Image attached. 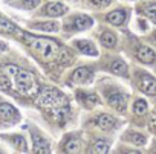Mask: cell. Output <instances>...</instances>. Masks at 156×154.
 I'll return each mask as SVG.
<instances>
[{"mask_svg": "<svg viewBox=\"0 0 156 154\" xmlns=\"http://www.w3.org/2000/svg\"><path fill=\"white\" fill-rule=\"evenodd\" d=\"M37 104L40 108H43L52 119H55L60 124H64L70 113V104L64 93L54 87H46L41 92H38Z\"/></svg>", "mask_w": 156, "mask_h": 154, "instance_id": "obj_1", "label": "cell"}, {"mask_svg": "<svg viewBox=\"0 0 156 154\" xmlns=\"http://www.w3.org/2000/svg\"><path fill=\"white\" fill-rule=\"evenodd\" d=\"M5 72L12 80L19 93H22L25 96H37L38 95V92H40L38 83H37V78L31 72H28L25 69H19L17 66H6Z\"/></svg>", "mask_w": 156, "mask_h": 154, "instance_id": "obj_2", "label": "cell"}, {"mask_svg": "<svg viewBox=\"0 0 156 154\" xmlns=\"http://www.w3.org/2000/svg\"><path fill=\"white\" fill-rule=\"evenodd\" d=\"M22 38L26 43V46H29L37 55H40L44 61H54L57 60L60 50H61V44L51 40V38H44V37H35V35H29L26 32H22Z\"/></svg>", "mask_w": 156, "mask_h": 154, "instance_id": "obj_3", "label": "cell"}, {"mask_svg": "<svg viewBox=\"0 0 156 154\" xmlns=\"http://www.w3.org/2000/svg\"><path fill=\"white\" fill-rule=\"evenodd\" d=\"M106 99L109 102V105H112L113 108L124 111L126 105H127V98L122 92H119L118 89H107L106 90Z\"/></svg>", "mask_w": 156, "mask_h": 154, "instance_id": "obj_4", "label": "cell"}, {"mask_svg": "<svg viewBox=\"0 0 156 154\" xmlns=\"http://www.w3.org/2000/svg\"><path fill=\"white\" fill-rule=\"evenodd\" d=\"M19 119H20L19 110L12 104H8V102L0 104V121H2L3 124L12 125V124L19 122Z\"/></svg>", "mask_w": 156, "mask_h": 154, "instance_id": "obj_5", "label": "cell"}, {"mask_svg": "<svg viewBox=\"0 0 156 154\" xmlns=\"http://www.w3.org/2000/svg\"><path fill=\"white\" fill-rule=\"evenodd\" d=\"M138 87H139V90L144 92L145 95H150V96H154V95H156V80L153 78V76L147 75V73L139 75Z\"/></svg>", "mask_w": 156, "mask_h": 154, "instance_id": "obj_6", "label": "cell"}, {"mask_svg": "<svg viewBox=\"0 0 156 154\" xmlns=\"http://www.w3.org/2000/svg\"><path fill=\"white\" fill-rule=\"evenodd\" d=\"M94 78V72L89 67H78L72 75H70V81L76 84H89Z\"/></svg>", "mask_w": 156, "mask_h": 154, "instance_id": "obj_7", "label": "cell"}, {"mask_svg": "<svg viewBox=\"0 0 156 154\" xmlns=\"http://www.w3.org/2000/svg\"><path fill=\"white\" fill-rule=\"evenodd\" d=\"M31 136H32V142H34V148H32L34 152H40V154L51 152L49 145H48V140H46L41 134H38L37 130H32V131H31Z\"/></svg>", "mask_w": 156, "mask_h": 154, "instance_id": "obj_8", "label": "cell"}, {"mask_svg": "<svg viewBox=\"0 0 156 154\" xmlns=\"http://www.w3.org/2000/svg\"><path fill=\"white\" fill-rule=\"evenodd\" d=\"M73 46L84 55H90V56H97L98 55V50H97L95 44L92 41H89V40H75Z\"/></svg>", "mask_w": 156, "mask_h": 154, "instance_id": "obj_9", "label": "cell"}, {"mask_svg": "<svg viewBox=\"0 0 156 154\" xmlns=\"http://www.w3.org/2000/svg\"><path fill=\"white\" fill-rule=\"evenodd\" d=\"M76 98L86 108H92L98 104V96L95 93H87V92H76Z\"/></svg>", "mask_w": 156, "mask_h": 154, "instance_id": "obj_10", "label": "cell"}, {"mask_svg": "<svg viewBox=\"0 0 156 154\" xmlns=\"http://www.w3.org/2000/svg\"><path fill=\"white\" fill-rule=\"evenodd\" d=\"M136 58H138L139 61L145 63V64H150V63L154 61L156 53H154L150 47H147V46H139L138 50H136Z\"/></svg>", "mask_w": 156, "mask_h": 154, "instance_id": "obj_11", "label": "cell"}, {"mask_svg": "<svg viewBox=\"0 0 156 154\" xmlns=\"http://www.w3.org/2000/svg\"><path fill=\"white\" fill-rule=\"evenodd\" d=\"M66 11H67V8L63 3H58V2H52V3H48L44 6V14L51 15V17L63 15V14H66Z\"/></svg>", "mask_w": 156, "mask_h": 154, "instance_id": "obj_12", "label": "cell"}, {"mask_svg": "<svg viewBox=\"0 0 156 154\" xmlns=\"http://www.w3.org/2000/svg\"><path fill=\"white\" fill-rule=\"evenodd\" d=\"M97 125L101 128V130H112V128H115L116 127V119L113 118V116H110V115H106V113H103V115H100L98 118H97Z\"/></svg>", "mask_w": 156, "mask_h": 154, "instance_id": "obj_13", "label": "cell"}, {"mask_svg": "<svg viewBox=\"0 0 156 154\" xmlns=\"http://www.w3.org/2000/svg\"><path fill=\"white\" fill-rule=\"evenodd\" d=\"M126 17H127V14H126L124 9H115V11L109 12L106 19H107L109 23H112V25H115V26H121V25H124Z\"/></svg>", "mask_w": 156, "mask_h": 154, "instance_id": "obj_14", "label": "cell"}, {"mask_svg": "<svg viewBox=\"0 0 156 154\" xmlns=\"http://www.w3.org/2000/svg\"><path fill=\"white\" fill-rule=\"evenodd\" d=\"M92 19L87 17V15H76L72 19V28L73 29H78V31H83V29H87L92 26Z\"/></svg>", "mask_w": 156, "mask_h": 154, "instance_id": "obj_15", "label": "cell"}, {"mask_svg": "<svg viewBox=\"0 0 156 154\" xmlns=\"http://www.w3.org/2000/svg\"><path fill=\"white\" fill-rule=\"evenodd\" d=\"M64 151L66 152H78L80 151V137L78 136H67L64 142Z\"/></svg>", "mask_w": 156, "mask_h": 154, "instance_id": "obj_16", "label": "cell"}, {"mask_svg": "<svg viewBox=\"0 0 156 154\" xmlns=\"http://www.w3.org/2000/svg\"><path fill=\"white\" fill-rule=\"evenodd\" d=\"M34 29L37 31H46V32H55L60 29L58 22H41V23H34L32 25Z\"/></svg>", "mask_w": 156, "mask_h": 154, "instance_id": "obj_17", "label": "cell"}, {"mask_svg": "<svg viewBox=\"0 0 156 154\" xmlns=\"http://www.w3.org/2000/svg\"><path fill=\"white\" fill-rule=\"evenodd\" d=\"M110 70L116 75H121V76H127L129 75V69H127V64L122 61V60H115L112 64H110Z\"/></svg>", "mask_w": 156, "mask_h": 154, "instance_id": "obj_18", "label": "cell"}, {"mask_svg": "<svg viewBox=\"0 0 156 154\" xmlns=\"http://www.w3.org/2000/svg\"><path fill=\"white\" fill-rule=\"evenodd\" d=\"M100 40H101L103 46H106V47H113V46H116V35H115L112 31H104V32L101 34Z\"/></svg>", "mask_w": 156, "mask_h": 154, "instance_id": "obj_19", "label": "cell"}, {"mask_svg": "<svg viewBox=\"0 0 156 154\" xmlns=\"http://www.w3.org/2000/svg\"><path fill=\"white\" fill-rule=\"evenodd\" d=\"M57 63H60V64H69V63H72L73 61V55L67 50V49H64V47H61V50H60V53H58V56H57V60H55Z\"/></svg>", "mask_w": 156, "mask_h": 154, "instance_id": "obj_20", "label": "cell"}, {"mask_svg": "<svg viewBox=\"0 0 156 154\" xmlns=\"http://www.w3.org/2000/svg\"><path fill=\"white\" fill-rule=\"evenodd\" d=\"M92 152H107L109 151V142L107 140H104V139H97L95 142H94V146H92V149H90Z\"/></svg>", "mask_w": 156, "mask_h": 154, "instance_id": "obj_21", "label": "cell"}, {"mask_svg": "<svg viewBox=\"0 0 156 154\" xmlns=\"http://www.w3.org/2000/svg\"><path fill=\"white\" fill-rule=\"evenodd\" d=\"M141 12H142L145 17H148L151 22L156 23V3H150V5L142 6V8H141Z\"/></svg>", "mask_w": 156, "mask_h": 154, "instance_id": "obj_22", "label": "cell"}, {"mask_svg": "<svg viewBox=\"0 0 156 154\" xmlns=\"http://www.w3.org/2000/svg\"><path fill=\"white\" fill-rule=\"evenodd\" d=\"M126 139L130 140L132 143L138 145V146L145 143V137H144L142 134H139V133H127V134H126Z\"/></svg>", "mask_w": 156, "mask_h": 154, "instance_id": "obj_23", "label": "cell"}, {"mask_svg": "<svg viewBox=\"0 0 156 154\" xmlns=\"http://www.w3.org/2000/svg\"><path fill=\"white\" fill-rule=\"evenodd\" d=\"M0 31H3V32H6V34L19 32V29H17L11 22H8V20H5V19H0Z\"/></svg>", "mask_w": 156, "mask_h": 154, "instance_id": "obj_24", "label": "cell"}, {"mask_svg": "<svg viewBox=\"0 0 156 154\" xmlns=\"http://www.w3.org/2000/svg\"><path fill=\"white\" fill-rule=\"evenodd\" d=\"M133 111L136 115H144L147 111V102L144 99H136L133 104Z\"/></svg>", "mask_w": 156, "mask_h": 154, "instance_id": "obj_25", "label": "cell"}, {"mask_svg": "<svg viewBox=\"0 0 156 154\" xmlns=\"http://www.w3.org/2000/svg\"><path fill=\"white\" fill-rule=\"evenodd\" d=\"M11 142L14 143V146H16L19 151H28L26 142H25V139H23L22 136H12V137H11Z\"/></svg>", "mask_w": 156, "mask_h": 154, "instance_id": "obj_26", "label": "cell"}, {"mask_svg": "<svg viewBox=\"0 0 156 154\" xmlns=\"http://www.w3.org/2000/svg\"><path fill=\"white\" fill-rule=\"evenodd\" d=\"M38 3H40V0H22L19 3V6L23 9H34Z\"/></svg>", "mask_w": 156, "mask_h": 154, "instance_id": "obj_27", "label": "cell"}, {"mask_svg": "<svg viewBox=\"0 0 156 154\" xmlns=\"http://www.w3.org/2000/svg\"><path fill=\"white\" fill-rule=\"evenodd\" d=\"M112 0H90V3L97 8H107Z\"/></svg>", "mask_w": 156, "mask_h": 154, "instance_id": "obj_28", "label": "cell"}, {"mask_svg": "<svg viewBox=\"0 0 156 154\" xmlns=\"http://www.w3.org/2000/svg\"><path fill=\"white\" fill-rule=\"evenodd\" d=\"M150 130L156 133V118H154V116L150 118Z\"/></svg>", "mask_w": 156, "mask_h": 154, "instance_id": "obj_29", "label": "cell"}, {"mask_svg": "<svg viewBox=\"0 0 156 154\" xmlns=\"http://www.w3.org/2000/svg\"><path fill=\"white\" fill-rule=\"evenodd\" d=\"M8 49V44L5 43V41H0V53H2V52H5Z\"/></svg>", "mask_w": 156, "mask_h": 154, "instance_id": "obj_30", "label": "cell"}, {"mask_svg": "<svg viewBox=\"0 0 156 154\" xmlns=\"http://www.w3.org/2000/svg\"><path fill=\"white\" fill-rule=\"evenodd\" d=\"M154 40H156V31H154Z\"/></svg>", "mask_w": 156, "mask_h": 154, "instance_id": "obj_31", "label": "cell"}]
</instances>
